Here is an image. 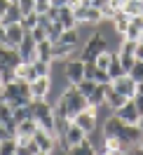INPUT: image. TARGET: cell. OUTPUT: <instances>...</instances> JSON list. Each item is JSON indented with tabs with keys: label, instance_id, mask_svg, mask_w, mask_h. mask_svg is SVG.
Masks as SVG:
<instances>
[{
	"label": "cell",
	"instance_id": "5b68a950",
	"mask_svg": "<svg viewBox=\"0 0 143 155\" xmlns=\"http://www.w3.org/2000/svg\"><path fill=\"white\" fill-rule=\"evenodd\" d=\"M63 78L68 85H77L85 80V61L80 57H70L63 61Z\"/></svg>",
	"mask_w": 143,
	"mask_h": 155
},
{
	"label": "cell",
	"instance_id": "8992f818",
	"mask_svg": "<svg viewBox=\"0 0 143 155\" xmlns=\"http://www.w3.org/2000/svg\"><path fill=\"white\" fill-rule=\"evenodd\" d=\"M75 10V19L77 24H87V26H96V24H101L106 19L103 10H99V7H92V5H77L73 7Z\"/></svg>",
	"mask_w": 143,
	"mask_h": 155
},
{
	"label": "cell",
	"instance_id": "30bf717a",
	"mask_svg": "<svg viewBox=\"0 0 143 155\" xmlns=\"http://www.w3.org/2000/svg\"><path fill=\"white\" fill-rule=\"evenodd\" d=\"M26 33H28V31L21 26V21H19V24L5 26V45H7V47H19L21 40L26 38Z\"/></svg>",
	"mask_w": 143,
	"mask_h": 155
},
{
	"label": "cell",
	"instance_id": "f907efd6",
	"mask_svg": "<svg viewBox=\"0 0 143 155\" xmlns=\"http://www.w3.org/2000/svg\"><path fill=\"white\" fill-rule=\"evenodd\" d=\"M136 125H138V127L143 129V113H141V117H138V122H136Z\"/></svg>",
	"mask_w": 143,
	"mask_h": 155
},
{
	"label": "cell",
	"instance_id": "f6af8a7d",
	"mask_svg": "<svg viewBox=\"0 0 143 155\" xmlns=\"http://www.w3.org/2000/svg\"><path fill=\"white\" fill-rule=\"evenodd\" d=\"M124 0H110V10H122Z\"/></svg>",
	"mask_w": 143,
	"mask_h": 155
},
{
	"label": "cell",
	"instance_id": "9c48e42d",
	"mask_svg": "<svg viewBox=\"0 0 143 155\" xmlns=\"http://www.w3.org/2000/svg\"><path fill=\"white\" fill-rule=\"evenodd\" d=\"M110 82H113V89H115V92L124 94L127 99H134V94H136V80H134L129 73L115 78V80H110Z\"/></svg>",
	"mask_w": 143,
	"mask_h": 155
},
{
	"label": "cell",
	"instance_id": "7402d4cb",
	"mask_svg": "<svg viewBox=\"0 0 143 155\" xmlns=\"http://www.w3.org/2000/svg\"><path fill=\"white\" fill-rule=\"evenodd\" d=\"M0 122L7 127L12 134H17V120L12 115V108L7 106V104H2V101H0Z\"/></svg>",
	"mask_w": 143,
	"mask_h": 155
},
{
	"label": "cell",
	"instance_id": "8fae6325",
	"mask_svg": "<svg viewBox=\"0 0 143 155\" xmlns=\"http://www.w3.org/2000/svg\"><path fill=\"white\" fill-rule=\"evenodd\" d=\"M33 139H35V143H38V148L42 150V153H54L59 148V143H57V136L54 134H49V132H45V129H38L35 134H33Z\"/></svg>",
	"mask_w": 143,
	"mask_h": 155
},
{
	"label": "cell",
	"instance_id": "3957f363",
	"mask_svg": "<svg viewBox=\"0 0 143 155\" xmlns=\"http://www.w3.org/2000/svg\"><path fill=\"white\" fill-rule=\"evenodd\" d=\"M85 136H87V134L75 125V122H73V120H70V122H68V127L57 136V143H59V148H61V150H66V153H68L73 146L82 143V139H85Z\"/></svg>",
	"mask_w": 143,
	"mask_h": 155
},
{
	"label": "cell",
	"instance_id": "6da1fadb",
	"mask_svg": "<svg viewBox=\"0 0 143 155\" xmlns=\"http://www.w3.org/2000/svg\"><path fill=\"white\" fill-rule=\"evenodd\" d=\"M33 117L38 120L40 129L57 136V113H54V106L49 101H45V99L33 101Z\"/></svg>",
	"mask_w": 143,
	"mask_h": 155
},
{
	"label": "cell",
	"instance_id": "c3c4849f",
	"mask_svg": "<svg viewBox=\"0 0 143 155\" xmlns=\"http://www.w3.org/2000/svg\"><path fill=\"white\" fill-rule=\"evenodd\" d=\"M0 42H5V26L0 24Z\"/></svg>",
	"mask_w": 143,
	"mask_h": 155
},
{
	"label": "cell",
	"instance_id": "816d5d0a",
	"mask_svg": "<svg viewBox=\"0 0 143 155\" xmlns=\"http://www.w3.org/2000/svg\"><path fill=\"white\" fill-rule=\"evenodd\" d=\"M138 42H141V45H143V33H141V38H138Z\"/></svg>",
	"mask_w": 143,
	"mask_h": 155
},
{
	"label": "cell",
	"instance_id": "7bdbcfd3",
	"mask_svg": "<svg viewBox=\"0 0 143 155\" xmlns=\"http://www.w3.org/2000/svg\"><path fill=\"white\" fill-rule=\"evenodd\" d=\"M134 57H136V61H143V45H141V42L136 45V52H134Z\"/></svg>",
	"mask_w": 143,
	"mask_h": 155
},
{
	"label": "cell",
	"instance_id": "ee69618b",
	"mask_svg": "<svg viewBox=\"0 0 143 155\" xmlns=\"http://www.w3.org/2000/svg\"><path fill=\"white\" fill-rule=\"evenodd\" d=\"M132 153H134V155H143V139H141V141H138V143L132 148Z\"/></svg>",
	"mask_w": 143,
	"mask_h": 155
},
{
	"label": "cell",
	"instance_id": "e0dca14e",
	"mask_svg": "<svg viewBox=\"0 0 143 155\" xmlns=\"http://www.w3.org/2000/svg\"><path fill=\"white\" fill-rule=\"evenodd\" d=\"M21 19H24V12H21L19 2H17V0H12V2H10V7H7V12L2 14L0 24H2V26H10V24H19Z\"/></svg>",
	"mask_w": 143,
	"mask_h": 155
},
{
	"label": "cell",
	"instance_id": "7c38bea8",
	"mask_svg": "<svg viewBox=\"0 0 143 155\" xmlns=\"http://www.w3.org/2000/svg\"><path fill=\"white\" fill-rule=\"evenodd\" d=\"M113 89V82H101V85H96V89L87 97V104L94 108H101L106 106V97H108V92Z\"/></svg>",
	"mask_w": 143,
	"mask_h": 155
},
{
	"label": "cell",
	"instance_id": "bcb514c9",
	"mask_svg": "<svg viewBox=\"0 0 143 155\" xmlns=\"http://www.w3.org/2000/svg\"><path fill=\"white\" fill-rule=\"evenodd\" d=\"M52 2V7H66L68 5V0H49Z\"/></svg>",
	"mask_w": 143,
	"mask_h": 155
},
{
	"label": "cell",
	"instance_id": "d6a6232c",
	"mask_svg": "<svg viewBox=\"0 0 143 155\" xmlns=\"http://www.w3.org/2000/svg\"><path fill=\"white\" fill-rule=\"evenodd\" d=\"M14 153H17V139L14 136L0 141V155H14Z\"/></svg>",
	"mask_w": 143,
	"mask_h": 155
},
{
	"label": "cell",
	"instance_id": "52a82bcc",
	"mask_svg": "<svg viewBox=\"0 0 143 155\" xmlns=\"http://www.w3.org/2000/svg\"><path fill=\"white\" fill-rule=\"evenodd\" d=\"M49 94H52V75H40L31 82V97H33V101L47 99Z\"/></svg>",
	"mask_w": 143,
	"mask_h": 155
},
{
	"label": "cell",
	"instance_id": "ffe728a7",
	"mask_svg": "<svg viewBox=\"0 0 143 155\" xmlns=\"http://www.w3.org/2000/svg\"><path fill=\"white\" fill-rule=\"evenodd\" d=\"M77 52V47H70V45H63V42H54L52 45V59L54 61H66Z\"/></svg>",
	"mask_w": 143,
	"mask_h": 155
},
{
	"label": "cell",
	"instance_id": "ba28073f",
	"mask_svg": "<svg viewBox=\"0 0 143 155\" xmlns=\"http://www.w3.org/2000/svg\"><path fill=\"white\" fill-rule=\"evenodd\" d=\"M124 132V122L120 120V117L110 115V117H106L103 120V127H101V134H103V139H120Z\"/></svg>",
	"mask_w": 143,
	"mask_h": 155
},
{
	"label": "cell",
	"instance_id": "f546056e",
	"mask_svg": "<svg viewBox=\"0 0 143 155\" xmlns=\"http://www.w3.org/2000/svg\"><path fill=\"white\" fill-rule=\"evenodd\" d=\"M61 33H63V26H61L59 21H49V24H47V40H52V42H59Z\"/></svg>",
	"mask_w": 143,
	"mask_h": 155
},
{
	"label": "cell",
	"instance_id": "1f68e13d",
	"mask_svg": "<svg viewBox=\"0 0 143 155\" xmlns=\"http://www.w3.org/2000/svg\"><path fill=\"white\" fill-rule=\"evenodd\" d=\"M96 85H99V82H94V80H89V78H85L82 82H77L75 87H77V92H80L82 97H89V94H92V92L96 89Z\"/></svg>",
	"mask_w": 143,
	"mask_h": 155
},
{
	"label": "cell",
	"instance_id": "8d00e7d4",
	"mask_svg": "<svg viewBox=\"0 0 143 155\" xmlns=\"http://www.w3.org/2000/svg\"><path fill=\"white\" fill-rule=\"evenodd\" d=\"M31 35H33V40H35V42H42V40H47V28H45V26H35V28L33 31H28Z\"/></svg>",
	"mask_w": 143,
	"mask_h": 155
},
{
	"label": "cell",
	"instance_id": "b9f144b4",
	"mask_svg": "<svg viewBox=\"0 0 143 155\" xmlns=\"http://www.w3.org/2000/svg\"><path fill=\"white\" fill-rule=\"evenodd\" d=\"M10 136H14V134H12L10 129H7V127L0 122V141H5V139H10Z\"/></svg>",
	"mask_w": 143,
	"mask_h": 155
},
{
	"label": "cell",
	"instance_id": "4dcf8cb0",
	"mask_svg": "<svg viewBox=\"0 0 143 155\" xmlns=\"http://www.w3.org/2000/svg\"><path fill=\"white\" fill-rule=\"evenodd\" d=\"M113 57H115V49H106V52H101L99 57H96V66L99 68H103V71H108V66H110V61H113Z\"/></svg>",
	"mask_w": 143,
	"mask_h": 155
},
{
	"label": "cell",
	"instance_id": "74e56055",
	"mask_svg": "<svg viewBox=\"0 0 143 155\" xmlns=\"http://www.w3.org/2000/svg\"><path fill=\"white\" fill-rule=\"evenodd\" d=\"M129 75L136 80V82H143V61H136L132 66V71H129Z\"/></svg>",
	"mask_w": 143,
	"mask_h": 155
},
{
	"label": "cell",
	"instance_id": "9a60e30c",
	"mask_svg": "<svg viewBox=\"0 0 143 155\" xmlns=\"http://www.w3.org/2000/svg\"><path fill=\"white\" fill-rule=\"evenodd\" d=\"M35 40H33V35L31 33H26V38L21 40V45L17 49H19V54H21V61H28V64H33L35 59H38V54H35Z\"/></svg>",
	"mask_w": 143,
	"mask_h": 155
},
{
	"label": "cell",
	"instance_id": "f1b7e54d",
	"mask_svg": "<svg viewBox=\"0 0 143 155\" xmlns=\"http://www.w3.org/2000/svg\"><path fill=\"white\" fill-rule=\"evenodd\" d=\"M127 71L122 68V64H120V54L115 52V57H113V61H110V66H108V75H110V80H115V78H120V75H124Z\"/></svg>",
	"mask_w": 143,
	"mask_h": 155
},
{
	"label": "cell",
	"instance_id": "e575fe53",
	"mask_svg": "<svg viewBox=\"0 0 143 155\" xmlns=\"http://www.w3.org/2000/svg\"><path fill=\"white\" fill-rule=\"evenodd\" d=\"M33 68H35V73L40 75H52V61H40V59H35L33 61Z\"/></svg>",
	"mask_w": 143,
	"mask_h": 155
},
{
	"label": "cell",
	"instance_id": "cb8c5ba5",
	"mask_svg": "<svg viewBox=\"0 0 143 155\" xmlns=\"http://www.w3.org/2000/svg\"><path fill=\"white\" fill-rule=\"evenodd\" d=\"M68 155H96V146L92 143V139H89V136H85V139H82V143L73 146V148L68 150Z\"/></svg>",
	"mask_w": 143,
	"mask_h": 155
},
{
	"label": "cell",
	"instance_id": "5bb4252c",
	"mask_svg": "<svg viewBox=\"0 0 143 155\" xmlns=\"http://www.w3.org/2000/svg\"><path fill=\"white\" fill-rule=\"evenodd\" d=\"M141 139H143V129L138 125H124V132H122V136H120V141H122L129 150H132Z\"/></svg>",
	"mask_w": 143,
	"mask_h": 155
},
{
	"label": "cell",
	"instance_id": "ac0fdd59",
	"mask_svg": "<svg viewBox=\"0 0 143 155\" xmlns=\"http://www.w3.org/2000/svg\"><path fill=\"white\" fill-rule=\"evenodd\" d=\"M129 14L124 10H115L113 14H110V21H113V31L117 33V35H124V31H127V26H129Z\"/></svg>",
	"mask_w": 143,
	"mask_h": 155
},
{
	"label": "cell",
	"instance_id": "d4e9b609",
	"mask_svg": "<svg viewBox=\"0 0 143 155\" xmlns=\"http://www.w3.org/2000/svg\"><path fill=\"white\" fill-rule=\"evenodd\" d=\"M124 104H127V97H124V94L115 92V89H110V92H108V97H106V106L110 108L113 113H115V110H120Z\"/></svg>",
	"mask_w": 143,
	"mask_h": 155
},
{
	"label": "cell",
	"instance_id": "7dc6e473",
	"mask_svg": "<svg viewBox=\"0 0 143 155\" xmlns=\"http://www.w3.org/2000/svg\"><path fill=\"white\" fill-rule=\"evenodd\" d=\"M82 2H85V0H68V5H70V7H77V5H82Z\"/></svg>",
	"mask_w": 143,
	"mask_h": 155
},
{
	"label": "cell",
	"instance_id": "603a6c76",
	"mask_svg": "<svg viewBox=\"0 0 143 155\" xmlns=\"http://www.w3.org/2000/svg\"><path fill=\"white\" fill-rule=\"evenodd\" d=\"M14 73H17V80H28V82H33V80L38 78V73H35L33 64H28V61H21L19 66L14 68Z\"/></svg>",
	"mask_w": 143,
	"mask_h": 155
},
{
	"label": "cell",
	"instance_id": "277c9868",
	"mask_svg": "<svg viewBox=\"0 0 143 155\" xmlns=\"http://www.w3.org/2000/svg\"><path fill=\"white\" fill-rule=\"evenodd\" d=\"M73 122H75L85 134H92L99 129V108L94 106H87L85 110H80L75 117H73Z\"/></svg>",
	"mask_w": 143,
	"mask_h": 155
},
{
	"label": "cell",
	"instance_id": "60d3db41",
	"mask_svg": "<svg viewBox=\"0 0 143 155\" xmlns=\"http://www.w3.org/2000/svg\"><path fill=\"white\" fill-rule=\"evenodd\" d=\"M45 14L49 17V21H59V7H49Z\"/></svg>",
	"mask_w": 143,
	"mask_h": 155
},
{
	"label": "cell",
	"instance_id": "836d02e7",
	"mask_svg": "<svg viewBox=\"0 0 143 155\" xmlns=\"http://www.w3.org/2000/svg\"><path fill=\"white\" fill-rule=\"evenodd\" d=\"M40 24V14L38 12H31V14H24V19H21V26L26 31H33L35 26Z\"/></svg>",
	"mask_w": 143,
	"mask_h": 155
},
{
	"label": "cell",
	"instance_id": "7a4b0ae2",
	"mask_svg": "<svg viewBox=\"0 0 143 155\" xmlns=\"http://www.w3.org/2000/svg\"><path fill=\"white\" fill-rule=\"evenodd\" d=\"M106 49H110V45H108V38H106V33H101V31H94V33L87 38V42L82 45L80 59H82L85 64H94L96 57H99L101 52H106Z\"/></svg>",
	"mask_w": 143,
	"mask_h": 155
},
{
	"label": "cell",
	"instance_id": "44dd1931",
	"mask_svg": "<svg viewBox=\"0 0 143 155\" xmlns=\"http://www.w3.org/2000/svg\"><path fill=\"white\" fill-rule=\"evenodd\" d=\"M38 129H40L38 120L35 117H26V120H21L19 125H17V134L14 136H33Z\"/></svg>",
	"mask_w": 143,
	"mask_h": 155
},
{
	"label": "cell",
	"instance_id": "4fadbf2b",
	"mask_svg": "<svg viewBox=\"0 0 143 155\" xmlns=\"http://www.w3.org/2000/svg\"><path fill=\"white\" fill-rule=\"evenodd\" d=\"M115 115L120 117L124 125H136V122H138V117H141V113H138V108L134 106L132 99H127V104H124L120 110H115Z\"/></svg>",
	"mask_w": 143,
	"mask_h": 155
},
{
	"label": "cell",
	"instance_id": "2e32d148",
	"mask_svg": "<svg viewBox=\"0 0 143 155\" xmlns=\"http://www.w3.org/2000/svg\"><path fill=\"white\" fill-rule=\"evenodd\" d=\"M17 139V153L14 155H38L40 148L33 136H14Z\"/></svg>",
	"mask_w": 143,
	"mask_h": 155
},
{
	"label": "cell",
	"instance_id": "d6986e66",
	"mask_svg": "<svg viewBox=\"0 0 143 155\" xmlns=\"http://www.w3.org/2000/svg\"><path fill=\"white\" fill-rule=\"evenodd\" d=\"M59 24L63 26V31H66V28H77V26H80L77 19H75V10H73L70 5L59 7Z\"/></svg>",
	"mask_w": 143,
	"mask_h": 155
},
{
	"label": "cell",
	"instance_id": "4316f807",
	"mask_svg": "<svg viewBox=\"0 0 143 155\" xmlns=\"http://www.w3.org/2000/svg\"><path fill=\"white\" fill-rule=\"evenodd\" d=\"M52 40H42V42H38L35 45V54H38V59L40 61H54L52 59Z\"/></svg>",
	"mask_w": 143,
	"mask_h": 155
},
{
	"label": "cell",
	"instance_id": "681fc988",
	"mask_svg": "<svg viewBox=\"0 0 143 155\" xmlns=\"http://www.w3.org/2000/svg\"><path fill=\"white\" fill-rule=\"evenodd\" d=\"M5 87V78H2V71H0V89Z\"/></svg>",
	"mask_w": 143,
	"mask_h": 155
},
{
	"label": "cell",
	"instance_id": "484cf974",
	"mask_svg": "<svg viewBox=\"0 0 143 155\" xmlns=\"http://www.w3.org/2000/svg\"><path fill=\"white\" fill-rule=\"evenodd\" d=\"M80 40H82V35H80V28H66L63 33H61L59 42L70 45V47H80Z\"/></svg>",
	"mask_w": 143,
	"mask_h": 155
},
{
	"label": "cell",
	"instance_id": "f5cc1de1",
	"mask_svg": "<svg viewBox=\"0 0 143 155\" xmlns=\"http://www.w3.org/2000/svg\"><path fill=\"white\" fill-rule=\"evenodd\" d=\"M2 68H5V66H2V64H0V71H2Z\"/></svg>",
	"mask_w": 143,
	"mask_h": 155
},
{
	"label": "cell",
	"instance_id": "f35d334b",
	"mask_svg": "<svg viewBox=\"0 0 143 155\" xmlns=\"http://www.w3.org/2000/svg\"><path fill=\"white\" fill-rule=\"evenodd\" d=\"M19 2V7L24 14H31V12H35V0H17Z\"/></svg>",
	"mask_w": 143,
	"mask_h": 155
},
{
	"label": "cell",
	"instance_id": "ab89813d",
	"mask_svg": "<svg viewBox=\"0 0 143 155\" xmlns=\"http://www.w3.org/2000/svg\"><path fill=\"white\" fill-rule=\"evenodd\" d=\"M49 7H52L49 0H35V12H38V14H45Z\"/></svg>",
	"mask_w": 143,
	"mask_h": 155
},
{
	"label": "cell",
	"instance_id": "d590c367",
	"mask_svg": "<svg viewBox=\"0 0 143 155\" xmlns=\"http://www.w3.org/2000/svg\"><path fill=\"white\" fill-rule=\"evenodd\" d=\"M117 54H120V64H122V68L129 73V71H132V66L136 64V57H134V54H129V52H117Z\"/></svg>",
	"mask_w": 143,
	"mask_h": 155
},
{
	"label": "cell",
	"instance_id": "83f0119b",
	"mask_svg": "<svg viewBox=\"0 0 143 155\" xmlns=\"http://www.w3.org/2000/svg\"><path fill=\"white\" fill-rule=\"evenodd\" d=\"M122 10L129 17H143V0H124Z\"/></svg>",
	"mask_w": 143,
	"mask_h": 155
}]
</instances>
